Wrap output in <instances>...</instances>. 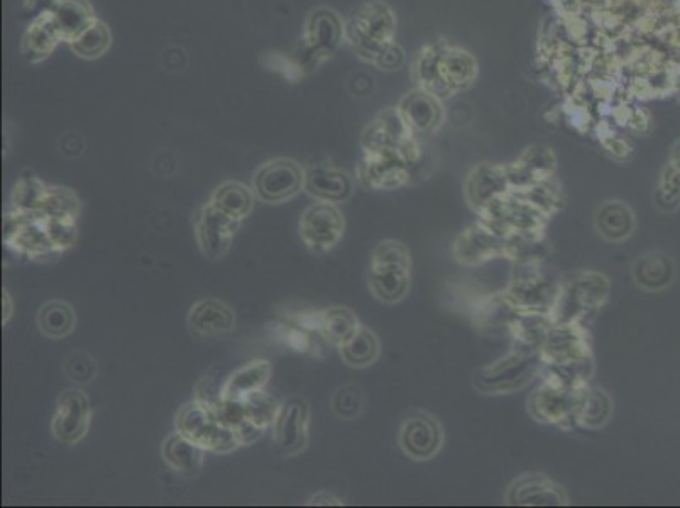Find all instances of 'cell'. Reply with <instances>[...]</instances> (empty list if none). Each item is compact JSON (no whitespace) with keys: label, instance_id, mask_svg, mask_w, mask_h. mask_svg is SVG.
<instances>
[{"label":"cell","instance_id":"1","mask_svg":"<svg viewBox=\"0 0 680 508\" xmlns=\"http://www.w3.org/2000/svg\"><path fill=\"white\" fill-rule=\"evenodd\" d=\"M611 282L599 271H579L560 283L559 295L550 312L552 324L584 322L587 315L598 312L609 299Z\"/></svg>","mask_w":680,"mask_h":508},{"label":"cell","instance_id":"2","mask_svg":"<svg viewBox=\"0 0 680 508\" xmlns=\"http://www.w3.org/2000/svg\"><path fill=\"white\" fill-rule=\"evenodd\" d=\"M540 351L515 348L474 375V388L484 395H510L527 387L542 371Z\"/></svg>","mask_w":680,"mask_h":508},{"label":"cell","instance_id":"3","mask_svg":"<svg viewBox=\"0 0 680 508\" xmlns=\"http://www.w3.org/2000/svg\"><path fill=\"white\" fill-rule=\"evenodd\" d=\"M560 283L559 278L545 270L543 263L515 265L513 277L501 295L518 312L550 315L559 295Z\"/></svg>","mask_w":680,"mask_h":508},{"label":"cell","instance_id":"4","mask_svg":"<svg viewBox=\"0 0 680 508\" xmlns=\"http://www.w3.org/2000/svg\"><path fill=\"white\" fill-rule=\"evenodd\" d=\"M176 431L215 454H227L241 448V441L231 427L224 426L209 404L193 398L176 415Z\"/></svg>","mask_w":680,"mask_h":508},{"label":"cell","instance_id":"5","mask_svg":"<svg viewBox=\"0 0 680 508\" xmlns=\"http://www.w3.org/2000/svg\"><path fill=\"white\" fill-rule=\"evenodd\" d=\"M587 388L567 387L543 378L542 385L528 398V412L540 424L562 429L576 427Z\"/></svg>","mask_w":680,"mask_h":508},{"label":"cell","instance_id":"6","mask_svg":"<svg viewBox=\"0 0 680 508\" xmlns=\"http://www.w3.org/2000/svg\"><path fill=\"white\" fill-rule=\"evenodd\" d=\"M479 219L493 227L494 231L503 236L523 234V232L545 231L550 217L542 210L535 209L530 202L510 190L493 200L486 209L479 214Z\"/></svg>","mask_w":680,"mask_h":508},{"label":"cell","instance_id":"7","mask_svg":"<svg viewBox=\"0 0 680 508\" xmlns=\"http://www.w3.org/2000/svg\"><path fill=\"white\" fill-rule=\"evenodd\" d=\"M4 243L17 254L41 260L56 254L46 231V222L39 212L9 209L4 216Z\"/></svg>","mask_w":680,"mask_h":508},{"label":"cell","instance_id":"8","mask_svg":"<svg viewBox=\"0 0 680 508\" xmlns=\"http://www.w3.org/2000/svg\"><path fill=\"white\" fill-rule=\"evenodd\" d=\"M300 238L313 253H327L339 244L346 231V221L339 207L330 202L310 205L298 222Z\"/></svg>","mask_w":680,"mask_h":508},{"label":"cell","instance_id":"9","mask_svg":"<svg viewBox=\"0 0 680 508\" xmlns=\"http://www.w3.org/2000/svg\"><path fill=\"white\" fill-rule=\"evenodd\" d=\"M305 170L297 161L280 158L261 166L253 178L254 194L264 204H281L300 194Z\"/></svg>","mask_w":680,"mask_h":508},{"label":"cell","instance_id":"10","mask_svg":"<svg viewBox=\"0 0 680 508\" xmlns=\"http://www.w3.org/2000/svg\"><path fill=\"white\" fill-rule=\"evenodd\" d=\"M542 363L564 365L593 358V343L584 322L552 324L540 349Z\"/></svg>","mask_w":680,"mask_h":508},{"label":"cell","instance_id":"11","mask_svg":"<svg viewBox=\"0 0 680 508\" xmlns=\"http://www.w3.org/2000/svg\"><path fill=\"white\" fill-rule=\"evenodd\" d=\"M505 248V236L479 219L457 236L452 244V256L461 265L479 266L505 258Z\"/></svg>","mask_w":680,"mask_h":508},{"label":"cell","instance_id":"12","mask_svg":"<svg viewBox=\"0 0 680 508\" xmlns=\"http://www.w3.org/2000/svg\"><path fill=\"white\" fill-rule=\"evenodd\" d=\"M239 227L241 221L227 216L210 202L203 205L195 217V236L203 256L209 260L224 258Z\"/></svg>","mask_w":680,"mask_h":508},{"label":"cell","instance_id":"13","mask_svg":"<svg viewBox=\"0 0 680 508\" xmlns=\"http://www.w3.org/2000/svg\"><path fill=\"white\" fill-rule=\"evenodd\" d=\"M92 422L90 400L82 390H65L58 398L51 432L56 441L73 446L87 436Z\"/></svg>","mask_w":680,"mask_h":508},{"label":"cell","instance_id":"14","mask_svg":"<svg viewBox=\"0 0 680 508\" xmlns=\"http://www.w3.org/2000/svg\"><path fill=\"white\" fill-rule=\"evenodd\" d=\"M400 448L413 461H428L440 453L444 444V429L439 420L425 412L406 417L398 436Z\"/></svg>","mask_w":680,"mask_h":508},{"label":"cell","instance_id":"15","mask_svg":"<svg viewBox=\"0 0 680 508\" xmlns=\"http://www.w3.org/2000/svg\"><path fill=\"white\" fill-rule=\"evenodd\" d=\"M506 503L513 507H565L571 503V498L549 476L533 473L511 483L506 492Z\"/></svg>","mask_w":680,"mask_h":508},{"label":"cell","instance_id":"16","mask_svg":"<svg viewBox=\"0 0 680 508\" xmlns=\"http://www.w3.org/2000/svg\"><path fill=\"white\" fill-rule=\"evenodd\" d=\"M276 446L286 456H298L308 444V405L305 400L291 398L281 405L275 424Z\"/></svg>","mask_w":680,"mask_h":508},{"label":"cell","instance_id":"17","mask_svg":"<svg viewBox=\"0 0 680 508\" xmlns=\"http://www.w3.org/2000/svg\"><path fill=\"white\" fill-rule=\"evenodd\" d=\"M369 290L381 304H400L410 292L412 265L403 263H371L369 265Z\"/></svg>","mask_w":680,"mask_h":508},{"label":"cell","instance_id":"18","mask_svg":"<svg viewBox=\"0 0 680 508\" xmlns=\"http://www.w3.org/2000/svg\"><path fill=\"white\" fill-rule=\"evenodd\" d=\"M303 190L319 202L340 204L352 195L351 178L330 165H312L305 170Z\"/></svg>","mask_w":680,"mask_h":508},{"label":"cell","instance_id":"19","mask_svg":"<svg viewBox=\"0 0 680 508\" xmlns=\"http://www.w3.org/2000/svg\"><path fill=\"white\" fill-rule=\"evenodd\" d=\"M188 326L203 337L220 336L236 329V314L229 305L217 299L195 302L188 314Z\"/></svg>","mask_w":680,"mask_h":508},{"label":"cell","instance_id":"20","mask_svg":"<svg viewBox=\"0 0 680 508\" xmlns=\"http://www.w3.org/2000/svg\"><path fill=\"white\" fill-rule=\"evenodd\" d=\"M594 226L604 241L623 243L633 236L637 229V219L630 205L621 200H609L596 210Z\"/></svg>","mask_w":680,"mask_h":508},{"label":"cell","instance_id":"21","mask_svg":"<svg viewBox=\"0 0 680 508\" xmlns=\"http://www.w3.org/2000/svg\"><path fill=\"white\" fill-rule=\"evenodd\" d=\"M631 275L642 290L662 292L674 283L675 263L669 254L648 251L635 261Z\"/></svg>","mask_w":680,"mask_h":508},{"label":"cell","instance_id":"22","mask_svg":"<svg viewBox=\"0 0 680 508\" xmlns=\"http://www.w3.org/2000/svg\"><path fill=\"white\" fill-rule=\"evenodd\" d=\"M273 373V366L268 359H254L246 365L237 368L232 375L227 376L220 388V397L229 400H244L247 395L263 390L268 385Z\"/></svg>","mask_w":680,"mask_h":508},{"label":"cell","instance_id":"23","mask_svg":"<svg viewBox=\"0 0 680 508\" xmlns=\"http://www.w3.org/2000/svg\"><path fill=\"white\" fill-rule=\"evenodd\" d=\"M61 39L58 29L53 24L51 14H44L29 24L28 31L22 38L21 53L29 63L46 60L55 51Z\"/></svg>","mask_w":680,"mask_h":508},{"label":"cell","instance_id":"24","mask_svg":"<svg viewBox=\"0 0 680 508\" xmlns=\"http://www.w3.org/2000/svg\"><path fill=\"white\" fill-rule=\"evenodd\" d=\"M161 453L166 464L180 475L198 476L202 473L205 449L178 431L166 439Z\"/></svg>","mask_w":680,"mask_h":508},{"label":"cell","instance_id":"25","mask_svg":"<svg viewBox=\"0 0 680 508\" xmlns=\"http://www.w3.org/2000/svg\"><path fill=\"white\" fill-rule=\"evenodd\" d=\"M510 188L508 175L498 168L479 170L472 175L471 180L467 183V202L472 209L478 212L479 216L493 200L498 199L501 195L508 194Z\"/></svg>","mask_w":680,"mask_h":508},{"label":"cell","instance_id":"26","mask_svg":"<svg viewBox=\"0 0 680 508\" xmlns=\"http://www.w3.org/2000/svg\"><path fill=\"white\" fill-rule=\"evenodd\" d=\"M51 19L61 39L70 43L83 29L94 23L97 17L88 0H58L51 12Z\"/></svg>","mask_w":680,"mask_h":508},{"label":"cell","instance_id":"27","mask_svg":"<svg viewBox=\"0 0 680 508\" xmlns=\"http://www.w3.org/2000/svg\"><path fill=\"white\" fill-rule=\"evenodd\" d=\"M550 326L552 319L549 314L516 312L508 326V334L515 341V348L540 351Z\"/></svg>","mask_w":680,"mask_h":508},{"label":"cell","instance_id":"28","mask_svg":"<svg viewBox=\"0 0 680 508\" xmlns=\"http://www.w3.org/2000/svg\"><path fill=\"white\" fill-rule=\"evenodd\" d=\"M549 254V241L545 231L523 232L506 236L505 258L513 265L543 263Z\"/></svg>","mask_w":680,"mask_h":508},{"label":"cell","instance_id":"29","mask_svg":"<svg viewBox=\"0 0 680 508\" xmlns=\"http://www.w3.org/2000/svg\"><path fill=\"white\" fill-rule=\"evenodd\" d=\"M361 327L357 321L356 314L347 307H330L327 310H320L319 334L320 339L332 344L335 348H340L346 344L357 329Z\"/></svg>","mask_w":680,"mask_h":508},{"label":"cell","instance_id":"30","mask_svg":"<svg viewBox=\"0 0 680 508\" xmlns=\"http://www.w3.org/2000/svg\"><path fill=\"white\" fill-rule=\"evenodd\" d=\"M398 163L400 161L391 158L390 151L368 155V160L361 168L362 183L366 187L378 188V190L398 187L405 180V172Z\"/></svg>","mask_w":680,"mask_h":508},{"label":"cell","instance_id":"31","mask_svg":"<svg viewBox=\"0 0 680 508\" xmlns=\"http://www.w3.org/2000/svg\"><path fill=\"white\" fill-rule=\"evenodd\" d=\"M339 353L347 366L361 370L376 363L381 353V343L376 332L371 331L369 327L361 326L346 344L340 346Z\"/></svg>","mask_w":680,"mask_h":508},{"label":"cell","instance_id":"32","mask_svg":"<svg viewBox=\"0 0 680 508\" xmlns=\"http://www.w3.org/2000/svg\"><path fill=\"white\" fill-rule=\"evenodd\" d=\"M210 204L222 210L236 221H244L254 205V195L246 185L239 182H225L215 188Z\"/></svg>","mask_w":680,"mask_h":508},{"label":"cell","instance_id":"33","mask_svg":"<svg viewBox=\"0 0 680 508\" xmlns=\"http://www.w3.org/2000/svg\"><path fill=\"white\" fill-rule=\"evenodd\" d=\"M75 310L63 300H51L39 309L38 327L50 339H63L75 329Z\"/></svg>","mask_w":680,"mask_h":508},{"label":"cell","instance_id":"34","mask_svg":"<svg viewBox=\"0 0 680 508\" xmlns=\"http://www.w3.org/2000/svg\"><path fill=\"white\" fill-rule=\"evenodd\" d=\"M613 398L603 388H587L586 397L582 402L577 426L586 429H601L613 417Z\"/></svg>","mask_w":680,"mask_h":508},{"label":"cell","instance_id":"35","mask_svg":"<svg viewBox=\"0 0 680 508\" xmlns=\"http://www.w3.org/2000/svg\"><path fill=\"white\" fill-rule=\"evenodd\" d=\"M110 45H112V34L99 19H95L94 23L83 29L77 38L70 41L73 53L85 60H95V58L104 56L109 51Z\"/></svg>","mask_w":680,"mask_h":508},{"label":"cell","instance_id":"36","mask_svg":"<svg viewBox=\"0 0 680 508\" xmlns=\"http://www.w3.org/2000/svg\"><path fill=\"white\" fill-rule=\"evenodd\" d=\"M38 212L46 217H70L78 221L82 214V202L70 188L48 187Z\"/></svg>","mask_w":680,"mask_h":508},{"label":"cell","instance_id":"37","mask_svg":"<svg viewBox=\"0 0 680 508\" xmlns=\"http://www.w3.org/2000/svg\"><path fill=\"white\" fill-rule=\"evenodd\" d=\"M46 192H48V185L43 180H39L31 173H24L12 190L11 209L21 210V212H38Z\"/></svg>","mask_w":680,"mask_h":508},{"label":"cell","instance_id":"38","mask_svg":"<svg viewBox=\"0 0 680 508\" xmlns=\"http://www.w3.org/2000/svg\"><path fill=\"white\" fill-rule=\"evenodd\" d=\"M242 402H244L247 419L251 420L253 424L261 427L264 431L275 424L281 405L269 393L258 390V392L247 395Z\"/></svg>","mask_w":680,"mask_h":508},{"label":"cell","instance_id":"39","mask_svg":"<svg viewBox=\"0 0 680 508\" xmlns=\"http://www.w3.org/2000/svg\"><path fill=\"white\" fill-rule=\"evenodd\" d=\"M44 222H46V231H48L55 253H63L66 249L73 248L77 244V219L44 216Z\"/></svg>","mask_w":680,"mask_h":508},{"label":"cell","instance_id":"40","mask_svg":"<svg viewBox=\"0 0 680 508\" xmlns=\"http://www.w3.org/2000/svg\"><path fill=\"white\" fill-rule=\"evenodd\" d=\"M513 192L530 202L535 209L542 210L543 214H547L549 217L560 209V202H562L560 195L555 192L554 188L547 187L543 183L521 188V190H513Z\"/></svg>","mask_w":680,"mask_h":508},{"label":"cell","instance_id":"41","mask_svg":"<svg viewBox=\"0 0 680 508\" xmlns=\"http://www.w3.org/2000/svg\"><path fill=\"white\" fill-rule=\"evenodd\" d=\"M364 407V395L359 387L347 385L337 390L332 400V409L340 419L352 420L361 414Z\"/></svg>","mask_w":680,"mask_h":508},{"label":"cell","instance_id":"42","mask_svg":"<svg viewBox=\"0 0 680 508\" xmlns=\"http://www.w3.org/2000/svg\"><path fill=\"white\" fill-rule=\"evenodd\" d=\"M371 263H403L412 265V254L405 243L388 239L376 246L371 256Z\"/></svg>","mask_w":680,"mask_h":508},{"label":"cell","instance_id":"43","mask_svg":"<svg viewBox=\"0 0 680 508\" xmlns=\"http://www.w3.org/2000/svg\"><path fill=\"white\" fill-rule=\"evenodd\" d=\"M655 202L660 209L675 210L680 205V172L670 173L669 177L664 178L660 183L659 192L655 195Z\"/></svg>","mask_w":680,"mask_h":508},{"label":"cell","instance_id":"44","mask_svg":"<svg viewBox=\"0 0 680 508\" xmlns=\"http://www.w3.org/2000/svg\"><path fill=\"white\" fill-rule=\"evenodd\" d=\"M307 505H315V507H340L344 502L339 497H335L332 493H317L315 497L308 500Z\"/></svg>","mask_w":680,"mask_h":508},{"label":"cell","instance_id":"45","mask_svg":"<svg viewBox=\"0 0 680 508\" xmlns=\"http://www.w3.org/2000/svg\"><path fill=\"white\" fill-rule=\"evenodd\" d=\"M14 314V300L7 290H2V324L6 326Z\"/></svg>","mask_w":680,"mask_h":508}]
</instances>
